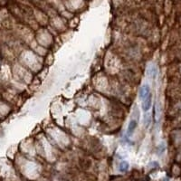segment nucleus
Listing matches in <instances>:
<instances>
[{"instance_id": "obj_1", "label": "nucleus", "mask_w": 181, "mask_h": 181, "mask_svg": "<svg viewBox=\"0 0 181 181\" xmlns=\"http://www.w3.org/2000/svg\"><path fill=\"white\" fill-rule=\"evenodd\" d=\"M151 105H152V94H151V92H150L146 98H144V99L142 100L141 108H142L143 111L147 112V111H150V109L151 108Z\"/></svg>"}, {"instance_id": "obj_2", "label": "nucleus", "mask_w": 181, "mask_h": 181, "mask_svg": "<svg viewBox=\"0 0 181 181\" xmlns=\"http://www.w3.org/2000/svg\"><path fill=\"white\" fill-rule=\"evenodd\" d=\"M150 93V88L148 84H143L142 86L140 88V92H139V96L140 99L142 101L144 98H146L148 94Z\"/></svg>"}, {"instance_id": "obj_3", "label": "nucleus", "mask_w": 181, "mask_h": 181, "mask_svg": "<svg viewBox=\"0 0 181 181\" xmlns=\"http://www.w3.org/2000/svg\"><path fill=\"white\" fill-rule=\"evenodd\" d=\"M138 125V121L136 120H131L129 123V126H128V129H127V135L128 136H131L135 131V129L137 128Z\"/></svg>"}, {"instance_id": "obj_4", "label": "nucleus", "mask_w": 181, "mask_h": 181, "mask_svg": "<svg viewBox=\"0 0 181 181\" xmlns=\"http://www.w3.org/2000/svg\"><path fill=\"white\" fill-rule=\"evenodd\" d=\"M130 168V165L127 161H121V164L119 165V169L121 172H126L128 169Z\"/></svg>"}, {"instance_id": "obj_5", "label": "nucleus", "mask_w": 181, "mask_h": 181, "mask_svg": "<svg viewBox=\"0 0 181 181\" xmlns=\"http://www.w3.org/2000/svg\"><path fill=\"white\" fill-rule=\"evenodd\" d=\"M150 113H145V116H144V125L145 127H148V125H150Z\"/></svg>"}, {"instance_id": "obj_6", "label": "nucleus", "mask_w": 181, "mask_h": 181, "mask_svg": "<svg viewBox=\"0 0 181 181\" xmlns=\"http://www.w3.org/2000/svg\"><path fill=\"white\" fill-rule=\"evenodd\" d=\"M150 74L151 75L152 78H156L157 75H158V70H157V68L154 67V66H152L151 69L150 70Z\"/></svg>"}]
</instances>
